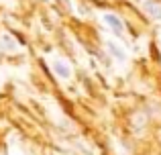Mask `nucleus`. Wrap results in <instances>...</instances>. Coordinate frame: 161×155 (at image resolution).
<instances>
[{"label": "nucleus", "instance_id": "1", "mask_svg": "<svg viewBox=\"0 0 161 155\" xmlns=\"http://www.w3.org/2000/svg\"><path fill=\"white\" fill-rule=\"evenodd\" d=\"M102 19H104V23H106L108 27L112 29V33H114V35H118V37H120L122 33H125V25H122L120 16L112 14V12H106V14H104Z\"/></svg>", "mask_w": 161, "mask_h": 155}, {"label": "nucleus", "instance_id": "2", "mask_svg": "<svg viewBox=\"0 0 161 155\" xmlns=\"http://www.w3.org/2000/svg\"><path fill=\"white\" fill-rule=\"evenodd\" d=\"M51 68H53V72H55V76H57V78H61V80H69L71 78V68H69V64H67V61L53 59Z\"/></svg>", "mask_w": 161, "mask_h": 155}, {"label": "nucleus", "instance_id": "3", "mask_svg": "<svg viewBox=\"0 0 161 155\" xmlns=\"http://www.w3.org/2000/svg\"><path fill=\"white\" fill-rule=\"evenodd\" d=\"M0 51H6V53L19 51V41L12 35H8V33H2L0 35Z\"/></svg>", "mask_w": 161, "mask_h": 155}, {"label": "nucleus", "instance_id": "4", "mask_svg": "<svg viewBox=\"0 0 161 155\" xmlns=\"http://www.w3.org/2000/svg\"><path fill=\"white\" fill-rule=\"evenodd\" d=\"M106 49H108V53H110V55H112L116 61H126V51H125V49H122L118 43H114L112 39L106 41Z\"/></svg>", "mask_w": 161, "mask_h": 155}, {"label": "nucleus", "instance_id": "5", "mask_svg": "<svg viewBox=\"0 0 161 155\" xmlns=\"http://www.w3.org/2000/svg\"><path fill=\"white\" fill-rule=\"evenodd\" d=\"M145 10H147V14H149L151 19L161 20V4L153 2V0H147L145 2Z\"/></svg>", "mask_w": 161, "mask_h": 155}]
</instances>
